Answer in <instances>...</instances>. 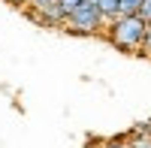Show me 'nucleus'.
Returning <instances> with one entry per match:
<instances>
[{
    "mask_svg": "<svg viewBox=\"0 0 151 148\" xmlns=\"http://www.w3.org/2000/svg\"><path fill=\"white\" fill-rule=\"evenodd\" d=\"M151 24L142 15H118L115 21L106 24V40L118 48V52H127V55H139L142 52V42H145V33H148Z\"/></svg>",
    "mask_w": 151,
    "mask_h": 148,
    "instance_id": "obj_1",
    "label": "nucleus"
},
{
    "mask_svg": "<svg viewBox=\"0 0 151 148\" xmlns=\"http://www.w3.org/2000/svg\"><path fill=\"white\" fill-rule=\"evenodd\" d=\"M64 30L73 33V36H97V33H106V18H103V12H100L97 0L82 3V6L67 18Z\"/></svg>",
    "mask_w": 151,
    "mask_h": 148,
    "instance_id": "obj_2",
    "label": "nucleus"
},
{
    "mask_svg": "<svg viewBox=\"0 0 151 148\" xmlns=\"http://www.w3.org/2000/svg\"><path fill=\"white\" fill-rule=\"evenodd\" d=\"M97 6H100V12H103V18H106V24H109V21L118 18V6H121V0H97Z\"/></svg>",
    "mask_w": 151,
    "mask_h": 148,
    "instance_id": "obj_3",
    "label": "nucleus"
},
{
    "mask_svg": "<svg viewBox=\"0 0 151 148\" xmlns=\"http://www.w3.org/2000/svg\"><path fill=\"white\" fill-rule=\"evenodd\" d=\"M127 139H139V142H151V121H142V124L130 127Z\"/></svg>",
    "mask_w": 151,
    "mask_h": 148,
    "instance_id": "obj_4",
    "label": "nucleus"
},
{
    "mask_svg": "<svg viewBox=\"0 0 151 148\" xmlns=\"http://www.w3.org/2000/svg\"><path fill=\"white\" fill-rule=\"evenodd\" d=\"M142 3H145V0H121L118 15H139V12H142Z\"/></svg>",
    "mask_w": 151,
    "mask_h": 148,
    "instance_id": "obj_5",
    "label": "nucleus"
},
{
    "mask_svg": "<svg viewBox=\"0 0 151 148\" xmlns=\"http://www.w3.org/2000/svg\"><path fill=\"white\" fill-rule=\"evenodd\" d=\"M100 148H130V142H127V136H118V139H109V142H103Z\"/></svg>",
    "mask_w": 151,
    "mask_h": 148,
    "instance_id": "obj_6",
    "label": "nucleus"
},
{
    "mask_svg": "<svg viewBox=\"0 0 151 148\" xmlns=\"http://www.w3.org/2000/svg\"><path fill=\"white\" fill-rule=\"evenodd\" d=\"M142 57H151V27H148V33H145V42H142V52H139Z\"/></svg>",
    "mask_w": 151,
    "mask_h": 148,
    "instance_id": "obj_7",
    "label": "nucleus"
},
{
    "mask_svg": "<svg viewBox=\"0 0 151 148\" xmlns=\"http://www.w3.org/2000/svg\"><path fill=\"white\" fill-rule=\"evenodd\" d=\"M52 3H58V0H30L27 9H45V6H52Z\"/></svg>",
    "mask_w": 151,
    "mask_h": 148,
    "instance_id": "obj_8",
    "label": "nucleus"
},
{
    "mask_svg": "<svg viewBox=\"0 0 151 148\" xmlns=\"http://www.w3.org/2000/svg\"><path fill=\"white\" fill-rule=\"evenodd\" d=\"M139 15H142L145 21H151V0H145V3H142V12H139Z\"/></svg>",
    "mask_w": 151,
    "mask_h": 148,
    "instance_id": "obj_9",
    "label": "nucleus"
},
{
    "mask_svg": "<svg viewBox=\"0 0 151 148\" xmlns=\"http://www.w3.org/2000/svg\"><path fill=\"white\" fill-rule=\"evenodd\" d=\"M6 3H12V6H30V0H6Z\"/></svg>",
    "mask_w": 151,
    "mask_h": 148,
    "instance_id": "obj_10",
    "label": "nucleus"
},
{
    "mask_svg": "<svg viewBox=\"0 0 151 148\" xmlns=\"http://www.w3.org/2000/svg\"><path fill=\"white\" fill-rule=\"evenodd\" d=\"M145 148H151V145H145Z\"/></svg>",
    "mask_w": 151,
    "mask_h": 148,
    "instance_id": "obj_11",
    "label": "nucleus"
},
{
    "mask_svg": "<svg viewBox=\"0 0 151 148\" xmlns=\"http://www.w3.org/2000/svg\"><path fill=\"white\" fill-rule=\"evenodd\" d=\"M148 24H151V21H148Z\"/></svg>",
    "mask_w": 151,
    "mask_h": 148,
    "instance_id": "obj_12",
    "label": "nucleus"
}]
</instances>
